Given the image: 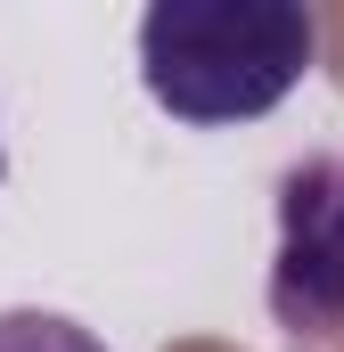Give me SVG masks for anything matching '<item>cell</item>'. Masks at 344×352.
Masks as SVG:
<instances>
[{
	"mask_svg": "<svg viewBox=\"0 0 344 352\" xmlns=\"http://www.w3.org/2000/svg\"><path fill=\"white\" fill-rule=\"evenodd\" d=\"M0 180H8V156H0Z\"/></svg>",
	"mask_w": 344,
	"mask_h": 352,
	"instance_id": "cell-4",
	"label": "cell"
},
{
	"mask_svg": "<svg viewBox=\"0 0 344 352\" xmlns=\"http://www.w3.org/2000/svg\"><path fill=\"white\" fill-rule=\"evenodd\" d=\"M0 352H107L66 311H0Z\"/></svg>",
	"mask_w": 344,
	"mask_h": 352,
	"instance_id": "cell-3",
	"label": "cell"
},
{
	"mask_svg": "<svg viewBox=\"0 0 344 352\" xmlns=\"http://www.w3.org/2000/svg\"><path fill=\"white\" fill-rule=\"evenodd\" d=\"M312 16L295 0H156L140 16V82L172 123H255L312 74Z\"/></svg>",
	"mask_w": 344,
	"mask_h": 352,
	"instance_id": "cell-1",
	"label": "cell"
},
{
	"mask_svg": "<svg viewBox=\"0 0 344 352\" xmlns=\"http://www.w3.org/2000/svg\"><path fill=\"white\" fill-rule=\"evenodd\" d=\"M270 320L287 336H336L344 328V156H303L279 173Z\"/></svg>",
	"mask_w": 344,
	"mask_h": 352,
	"instance_id": "cell-2",
	"label": "cell"
}]
</instances>
